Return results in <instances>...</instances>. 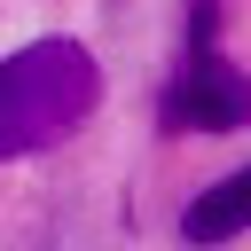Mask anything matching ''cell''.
<instances>
[{
	"label": "cell",
	"instance_id": "1",
	"mask_svg": "<svg viewBox=\"0 0 251 251\" xmlns=\"http://www.w3.org/2000/svg\"><path fill=\"white\" fill-rule=\"evenodd\" d=\"M94 102H102V71L78 39L47 31L16 55H0V165L71 141L94 118Z\"/></svg>",
	"mask_w": 251,
	"mask_h": 251
},
{
	"label": "cell",
	"instance_id": "2",
	"mask_svg": "<svg viewBox=\"0 0 251 251\" xmlns=\"http://www.w3.org/2000/svg\"><path fill=\"white\" fill-rule=\"evenodd\" d=\"M157 118H165V133H235V126H251V78L220 63V47H212V8H196L188 55H180Z\"/></svg>",
	"mask_w": 251,
	"mask_h": 251
},
{
	"label": "cell",
	"instance_id": "3",
	"mask_svg": "<svg viewBox=\"0 0 251 251\" xmlns=\"http://www.w3.org/2000/svg\"><path fill=\"white\" fill-rule=\"evenodd\" d=\"M243 227H251V165H243V173H227V180H212V188H196V196H188V212H180V235H188L196 251L235 243Z\"/></svg>",
	"mask_w": 251,
	"mask_h": 251
}]
</instances>
